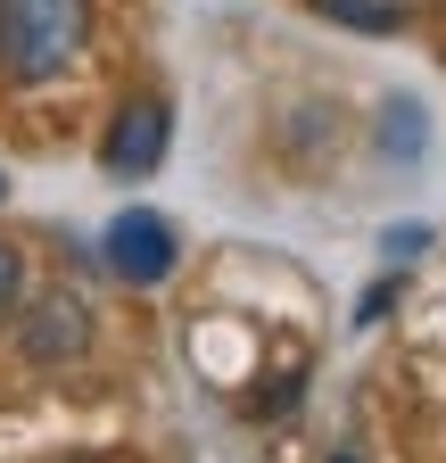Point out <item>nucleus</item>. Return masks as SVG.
<instances>
[{
  "label": "nucleus",
  "mask_w": 446,
  "mask_h": 463,
  "mask_svg": "<svg viewBox=\"0 0 446 463\" xmlns=\"http://www.w3.org/2000/svg\"><path fill=\"white\" fill-rule=\"evenodd\" d=\"M91 42L83 0H0V67L17 83H59Z\"/></svg>",
  "instance_id": "nucleus-1"
},
{
  "label": "nucleus",
  "mask_w": 446,
  "mask_h": 463,
  "mask_svg": "<svg viewBox=\"0 0 446 463\" xmlns=\"http://www.w3.org/2000/svg\"><path fill=\"white\" fill-rule=\"evenodd\" d=\"M165 149H174V99L133 91L116 116H107V133H99V174L107 183H149V174L165 165Z\"/></svg>",
  "instance_id": "nucleus-2"
},
{
  "label": "nucleus",
  "mask_w": 446,
  "mask_h": 463,
  "mask_svg": "<svg viewBox=\"0 0 446 463\" xmlns=\"http://www.w3.org/2000/svg\"><path fill=\"white\" fill-rule=\"evenodd\" d=\"M17 356L42 364V373H67L91 356V307L75 289H42V298L17 307Z\"/></svg>",
  "instance_id": "nucleus-3"
},
{
  "label": "nucleus",
  "mask_w": 446,
  "mask_h": 463,
  "mask_svg": "<svg viewBox=\"0 0 446 463\" xmlns=\"http://www.w3.org/2000/svg\"><path fill=\"white\" fill-rule=\"evenodd\" d=\"M174 257H182V232L157 207H125L116 223H107V241H99V265L116 281H133V289H157L165 273H174Z\"/></svg>",
  "instance_id": "nucleus-4"
},
{
  "label": "nucleus",
  "mask_w": 446,
  "mask_h": 463,
  "mask_svg": "<svg viewBox=\"0 0 446 463\" xmlns=\"http://www.w3.org/2000/svg\"><path fill=\"white\" fill-rule=\"evenodd\" d=\"M372 149L388 157V165H422V149H430V108L422 99H380V125H372Z\"/></svg>",
  "instance_id": "nucleus-5"
},
{
  "label": "nucleus",
  "mask_w": 446,
  "mask_h": 463,
  "mask_svg": "<svg viewBox=\"0 0 446 463\" xmlns=\"http://www.w3.org/2000/svg\"><path fill=\"white\" fill-rule=\"evenodd\" d=\"M306 9L330 17V25H348V33H405L413 25L405 0H306Z\"/></svg>",
  "instance_id": "nucleus-6"
},
{
  "label": "nucleus",
  "mask_w": 446,
  "mask_h": 463,
  "mask_svg": "<svg viewBox=\"0 0 446 463\" xmlns=\"http://www.w3.org/2000/svg\"><path fill=\"white\" fill-rule=\"evenodd\" d=\"M17 307H25V257L0 241V323H17Z\"/></svg>",
  "instance_id": "nucleus-7"
},
{
  "label": "nucleus",
  "mask_w": 446,
  "mask_h": 463,
  "mask_svg": "<svg viewBox=\"0 0 446 463\" xmlns=\"http://www.w3.org/2000/svg\"><path fill=\"white\" fill-rule=\"evenodd\" d=\"M380 249H388V265H413V257L430 249V223H388V232H380Z\"/></svg>",
  "instance_id": "nucleus-8"
},
{
  "label": "nucleus",
  "mask_w": 446,
  "mask_h": 463,
  "mask_svg": "<svg viewBox=\"0 0 446 463\" xmlns=\"http://www.w3.org/2000/svg\"><path fill=\"white\" fill-rule=\"evenodd\" d=\"M388 298H397V281H372V289H364V307H356V331H372V323L388 315Z\"/></svg>",
  "instance_id": "nucleus-9"
},
{
  "label": "nucleus",
  "mask_w": 446,
  "mask_h": 463,
  "mask_svg": "<svg viewBox=\"0 0 446 463\" xmlns=\"http://www.w3.org/2000/svg\"><path fill=\"white\" fill-rule=\"evenodd\" d=\"M330 463H356V455H330Z\"/></svg>",
  "instance_id": "nucleus-10"
}]
</instances>
